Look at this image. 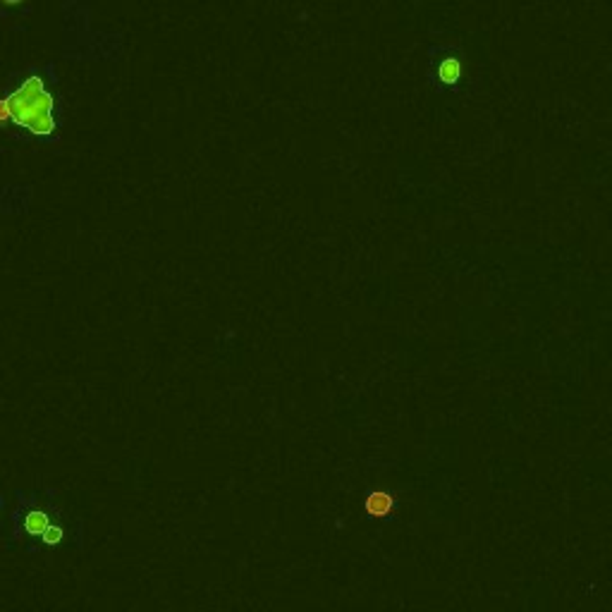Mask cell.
<instances>
[{
    "instance_id": "6da1fadb",
    "label": "cell",
    "mask_w": 612,
    "mask_h": 612,
    "mask_svg": "<svg viewBox=\"0 0 612 612\" xmlns=\"http://www.w3.org/2000/svg\"><path fill=\"white\" fill-rule=\"evenodd\" d=\"M0 122H15L36 136H48L55 129V96L43 79L29 75L12 94L0 98Z\"/></svg>"
},
{
    "instance_id": "7a4b0ae2",
    "label": "cell",
    "mask_w": 612,
    "mask_h": 612,
    "mask_svg": "<svg viewBox=\"0 0 612 612\" xmlns=\"http://www.w3.org/2000/svg\"><path fill=\"white\" fill-rule=\"evenodd\" d=\"M19 531H22V536L38 538L43 545H60L65 536H68L65 526L55 522V517L48 510L41 508H31L24 512L22 522H19Z\"/></svg>"
},
{
    "instance_id": "3957f363",
    "label": "cell",
    "mask_w": 612,
    "mask_h": 612,
    "mask_svg": "<svg viewBox=\"0 0 612 612\" xmlns=\"http://www.w3.org/2000/svg\"><path fill=\"white\" fill-rule=\"evenodd\" d=\"M392 508V498L390 495H371L368 498V512H371V515H376V517H383L387 510Z\"/></svg>"
},
{
    "instance_id": "277c9868",
    "label": "cell",
    "mask_w": 612,
    "mask_h": 612,
    "mask_svg": "<svg viewBox=\"0 0 612 612\" xmlns=\"http://www.w3.org/2000/svg\"><path fill=\"white\" fill-rule=\"evenodd\" d=\"M0 517H3V508H0Z\"/></svg>"
}]
</instances>
